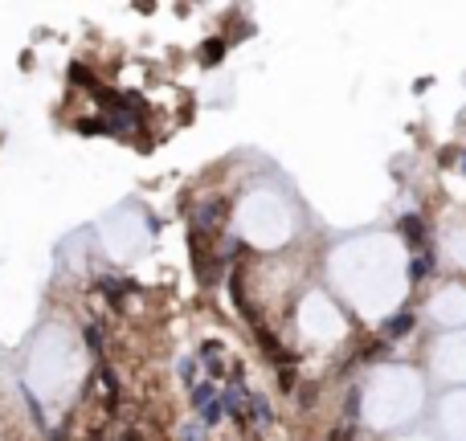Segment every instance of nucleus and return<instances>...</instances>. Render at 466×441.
I'll return each instance as SVG.
<instances>
[{
    "label": "nucleus",
    "mask_w": 466,
    "mask_h": 441,
    "mask_svg": "<svg viewBox=\"0 0 466 441\" xmlns=\"http://www.w3.org/2000/svg\"><path fill=\"white\" fill-rule=\"evenodd\" d=\"M86 339H90V347H99L102 335H99V327H86Z\"/></svg>",
    "instance_id": "nucleus-16"
},
{
    "label": "nucleus",
    "mask_w": 466,
    "mask_h": 441,
    "mask_svg": "<svg viewBox=\"0 0 466 441\" xmlns=\"http://www.w3.org/2000/svg\"><path fill=\"white\" fill-rule=\"evenodd\" d=\"M78 131H82V135H102V119H78Z\"/></svg>",
    "instance_id": "nucleus-11"
},
{
    "label": "nucleus",
    "mask_w": 466,
    "mask_h": 441,
    "mask_svg": "<svg viewBox=\"0 0 466 441\" xmlns=\"http://www.w3.org/2000/svg\"><path fill=\"white\" fill-rule=\"evenodd\" d=\"M462 172H466V151H462Z\"/></svg>",
    "instance_id": "nucleus-18"
},
{
    "label": "nucleus",
    "mask_w": 466,
    "mask_h": 441,
    "mask_svg": "<svg viewBox=\"0 0 466 441\" xmlns=\"http://www.w3.org/2000/svg\"><path fill=\"white\" fill-rule=\"evenodd\" d=\"M131 290V286H127V282H115V278H102V294H107V298H111V303H123V294Z\"/></svg>",
    "instance_id": "nucleus-7"
},
{
    "label": "nucleus",
    "mask_w": 466,
    "mask_h": 441,
    "mask_svg": "<svg viewBox=\"0 0 466 441\" xmlns=\"http://www.w3.org/2000/svg\"><path fill=\"white\" fill-rule=\"evenodd\" d=\"M426 270H430V258H421V261H413V270H409V274H413V278H421V274H426Z\"/></svg>",
    "instance_id": "nucleus-15"
},
{
    "label": "nucleus",
    "mask_w": 466,
    "mask_h": 441,
    "mask_svg": "<svg viewBox=\"0 0 466 441\" xmlns=\"http://www.w3.org/2000/svg\"><path fill=\"white\" fill-rule=\"evenodd\" d=\"M384 352H389L384 343H368V347H364V359H384Z\"/></svg>",
    "instance_id": "nucleus-12"
},
{
    "label": "nucleus",
    "mask_w": 466,
    "mask_h": 441,
    "mask_svg": "<svg viewBox=\"0 0 466 441\" xmlns=\"http://www.w3.org/2000/svg\"><path fill=\"white\" fill-rule=\"evenodd\" d=\"M180 437H184V441H200V433H197V429H193V425H188V429H184Z\"/></svg>",
    "instance_id": "nucleus-17"
},
{
    "label": "nucleus",
    "mask_w": 466,
    "mask_h": 441,
    "mask_svg": "<svg viewBox=\"0 0 466 441\" xmlns=\"http://www.w3.org/2000/svg\"><path fill=\"white\" fill-rule=\"evenodd\" d=\"M115 441H143V433H139V429H123Z\"/></svg>",
    "instance_id": "nucleus-14"
},
{
    "label": "nucleus",
    "mask_w": 466,
    "mask_h": 441,
    "mask_svg": "<svg viewBox=\"0 0 466 441\" xmlns=\"http://www.w3.org/2000/svg\"><path fill=\"white\" fill-rule=\"evenodd\" d=\"M397 229H401V237L413 245V249H421V245H426V225H421V217H413V212H409V217H401V221H397Z\"/></svg>",
    "instance_id": "nucleus-2"
},
{
    "label": "nucleus",
    "mask_w": 466,
    "mask_h": 441,
    "mask_svg": "<svg viewBox=\"0 0 466 441\" xmlns=\"http://www.w3.org/2000/svg\"><path fill=\"white\" fill-rule=\"evenodd\" d=\"M200 417H205L200 425H209V429H213V425L221 421V417H225V408H221V401H209V405L200 408Z\"/></svg>",
    "instance_id": "nucleus-10"
},
{
    "label": "nucleus",
    "mask_w": 466,
    "mask_h": 441,
    "mask_svg": "<svg viewBox=\"0 0 466 441\" xmlns=\"http://www.w3.org/2000/svg\"><path fill=\"white\" fill-rule=\"evenodd\" d=\"M180 376L184 380H193V376H197V364H193V359H180Z\"/></svg>",
    "instance_id": "nucleus-13"
},
{
    "label": "nucleus",
    "mask_w": 466,
    "mask_h": 441,
    "mask_svg": "<svg viewBox=\"0 0 466 441\" xmlns=\"http://www.w3.org/2000/svg\"><path fill=\"white\" fill-rule=\"evenodd\" d=\"M254 331H258V343H262V352L270 356V364H283V368H291V364H295V356H291V352H286L283 343L274 339V335H270V331H266L262 323L254 327Z\"/></svg>",
    "instance_id": "nucleus-1"
},
{
    "label": "nucleus",
    "mask_w": 466,
    "mask_h": 441,
    "mask_svg": "<svg viewBox=\"0 0 466 441\" xmlns=\"http://www.w3.org/2000/svg\"><path fill=\"white\" fill-rule=\"evenodd\" d=\"M217 352H221L217 343H205V347H200V359H205L209 376H221V356H217Z\"/></svg>",
    "instance_id": "nucleus-6"
},
{
    "label": "nucleus",
    "mask_w": 466,
    "mask_h": 441,
    "mask_svg": "<svg viewBox=\"0 0 466 441\" xmlns=\"http://www.w3.org/2000/svg\"><path fill=\"white\" fill-rule=\"evenodd\" d=\"M250 408H254V421L262 425V429H266V425L274 421V417H270V405L262 401V396H250Z\"/></svg>",
    "instance_id": "nucleus-9"
},
{
    "label": "nucleus",
    "mask_w": 466,
    "mask_h": 441,
    "mask_svg": "<svg viewBox=\"0 0 466 441\" xmlns=\"http://www.w3.org/2000/svg\"><path fill=\"white\" fill-rule=\"evenodd\" d=\"M209 401H217V384H213V380H200V384H193V405L205 408Z\"/></svg>",
    "instance_id": "nucleus-4"
},
{
    "label": "nucleus",
    "mask_w": 466,
    "mask_h": 441,
    "mask_svg": "<svg viewBox=\"0 0 466 441\" xmlns=\"http://www.w3.org/2000/svg\"><path fill=\"white\" fill-rule=\"evenodd\" d=\"M70 82H74V86H86V90H90V94H94V90H99V82H94V74H90V70H86V65H70Z\"/></svg>",
    "instance_id": "nucleus-5"
},
{
    "label": "nucleus",
    "mask_w": 466,
    "mask_h": 441,
    "mask_svg": "<svg viewBox=\"0 0 466 441\" xmlns=\"http://www.w3.org/2000/svg\"><path fill=\"white\" fill-rule=\"evenodd\" d=\"M413 315H409V310H401V315H393V319H389V327H384V335H389V339H397V335H409V331H413Z\"/></svg>",
    "instance_id": "nucleus-3"
},
{
    "label": "nucleus",
    "mask_w": 466,
    "mask_h": 441,
    "mask_svg": "<svg viewBox=\"0 0 466 441\" xmlns=\"http://www.w3.org/2000/svg\"><path fill=\"white\" fill-rule=\"evenodd\" d=\"M200 58H205V65H217L225 58V41H205V45H200Z\"/></svg>",
    "instance_id": "nucleus-8"
}]
</instances>
